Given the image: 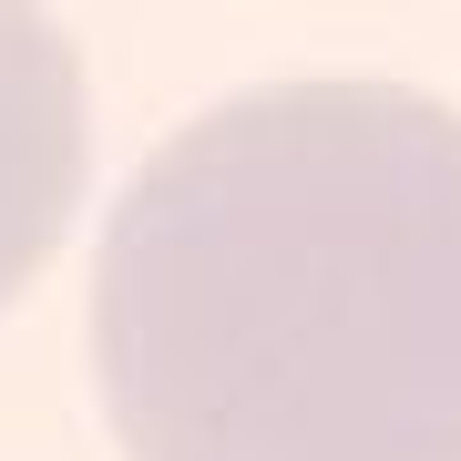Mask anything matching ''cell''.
I'll return each mask as SVG.
<instances>
[{
    "label": "cell",
    "instance_id": "6da1fadb",
    "mask_svg": "<svg viewBox=\"0 0 461 461\" xmlns=\"http://www.w3.org/2000/svg\"><path fill=\"white\" fill-rule=\"evenodd\" d=\"M93 379L133 461H461V113L267 83L123 185Z\"/></svg>",
    "mask_w": 461,
    "mask_h": 461
},
{
    "label": "cell",
    "instance_id": "7a4b0ae2",
    "mask_svg": "<svg viewBox=\"0 0 461 461\" xmlns=\"http://www.w3.org/2000/svg\"><path fill=\"white\" fill-rule=\"evenodd\" d=\"M83 62L41 0H0V308L41 277L83 205Z\"/></svg>",
    "mask_w": 461,
    "mask_h": 461
}]
</instances>
